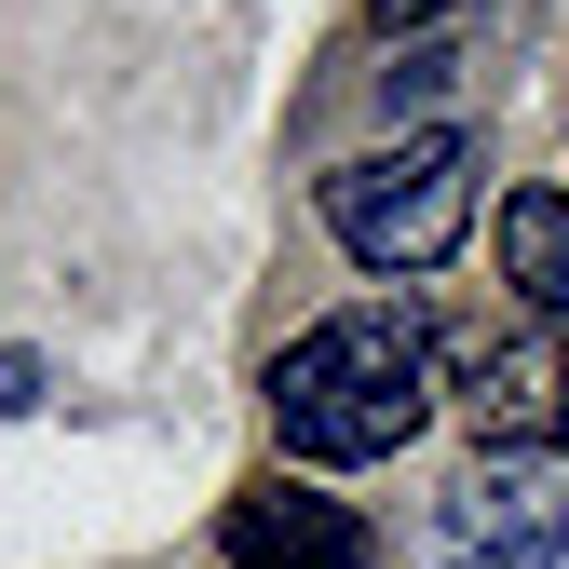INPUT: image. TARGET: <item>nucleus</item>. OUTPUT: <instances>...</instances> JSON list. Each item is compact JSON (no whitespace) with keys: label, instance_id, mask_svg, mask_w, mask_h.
Here are the masks:
<instances>
[{"label":"nucleus","instance_id":"f257e3e1","mask_svg":"<svg viewBox=\"0 0 569 569\" xmlns=\"http://www.w3.org/2000/svg\"><path fill=\"white\" fill-rule=\"evenodd\" d=\"M448 407V339L435 312L367 299V312H326L271 352V435L299 475H352V461H393L420 420Z\"/></svg>","mask_w":569,"mask_h":569},{"label":"nucleus","instance_id":"f03ea898","mask_svg":"<svg viewBox=\"0 0 569 569\" xmlns=\"http://www.w3.org/2000/svg\"><path fill=\"white\" fill-rule=\"evenodd\" d=\"M312 203H326V244L352 271H380V284L393 271H448L461 231H475V203H488V136L475 122H420V136H393V150L326 163Z\"/></svg>","mask_w":569,"mask_h":569},{"label":"nucleus","instance_id":"7ed1b4c3","mask_svg":"<svg viewBox=\"0 0 569 569\" xmlns=\"http://www.w3.org/2000/svg\"><path fill=\"white\" fill-rule=\"evenodd\" d=\"M435 339H448V407L475 420L488 461H542L569 435V339L542 312H461Z\"/></svg>","mask_w":569,"mask_h":569},{"label":"nucleus","instance_id":"20e7f679","mask_svg":"<svg viewBox=\"0 0 569 569\" xmlns=\"http://www.w3.org/2000/svg\"><path fill=\"white\" fill-rule=\"evenodd\" d=\"M420 569H569V488L542 461H475L420 529Z\"/></svg>","mask_w":569,"mask_h":569},{"label":"nucleus","instance_id":"39448f33","mask_svg":"<svg viewBox=\"0 0 569 569\" xmlns=\"http://www.w3.org/2000/svg\"><path fill=\"white\" fill-rule=\"evenodd\" d=\"M218 556H231V569H367L380 529L352 516V502H326L312 475H258L244 502L218 516Z\"/></svg>","mask_w":569,"mask_h":569},{"label":"nucleus","instance_id":"423d86ee","mask_svg":"<svg viewBox=\"0 0 569 569\" xmlns=\"http://www.w3.org/2000/svg\"><path fill=\"white\" fill-rule=\"evenodd\" d=\"M502 284L516 312L569 326V190H502Z\"/></svg>","mask_w":569,"mask_h":569},{"label":"nucleus","instance_id":"0eeeda50","mask_svg":"<svg viewBox=\"0 0 569 569\" xmlns=\"http://www.w3.org/2000/svg\"><path fill=\"white\" fill-rule=\"evenodd\" d=\"M41 407V352H0V420H28Z\"/></svg>","mask_w":569,"mask_h":569},{"label":"nucleus","instance_id":"6e6552de","mask_svg":"<svg viewBox=\"0 0 569 569\" xmlns=\"http://www.w3.org/2000/svg\"><path fill=\"white\" fill-rule=\"evenodd\" d=\"M448 14H461V0H380V28H407V41H420V28H448Z\"/></svg>","mask_w":569,"mask_h":569}]
</instances>
